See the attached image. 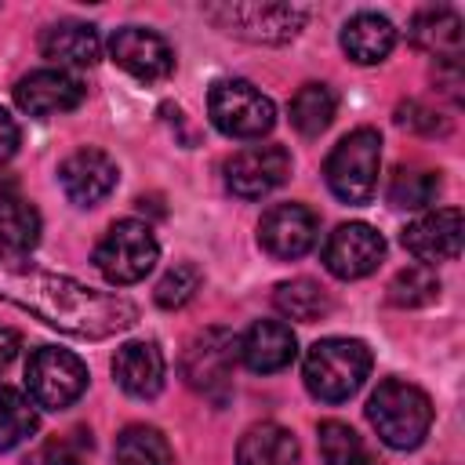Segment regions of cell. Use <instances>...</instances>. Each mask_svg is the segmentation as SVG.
Returning a JSON list of instances; mask_svg holds the SVG:
<instances>
[{
  "mask_svg": "<svg viewBox=\"0 0 465 465\" xmlns=\"http://www.w3.org/2000/svg\"><path fill=\"white\" fill-rule=\"evenodd\" d=\"M0 298L15 302L36 320L76 338H109L138 320V309L124 294L94 291L69 276H54L4 258H0Z\"/></svg>",
  "mask_w": 465,
  "mask_h": 465,
  "instance_id": "1",
  "label": "cell"
},
{
  "mask_svg": "<svg viewBox=\"0 0 465 465\" xmlns=\"http://www.w3.org/2000/svg\"><path fill=\"white\" fill-rule=\"evenodd\" d=\"M367 418L374 425V432L396 447V450H414L425 436H429V425H432V403L429 396L403 381V378H385L371 400H367Z\"/></svg>",
  "mask_w": 465,
  "mask_h": 465,
  "instance_id": "2",
  "label": "cell"
},
{
  "mask_svg": "<svg viewBox=\"0 0 465 465\" xmlns=\"http://www.w3.org/2000/svg\"><path fill=\"white\" fill-rule=\"evenodd\" d=\"M371 374V349L360 338H323L309 349L302 378L305 389L323 403L349 400Z\"/></svg>",
  "mask_w": 465,
  "mask_h": 465,
  "instance_id": "3",
  "label": "cell"
},
{
  "mask_svg": "<svg viewBox=\"0 0 465 465\" xmlns=\"http://www.w3.org/2000/svg\"><path fill=\"white\" fill-rule=\"evenodd\" d=\"M378 163H381V134L374 127H356L331 149L323 163V178L338 200L367 203L378 189Z\"/></svg>",
  "mask_w": 465,
  "mask_h": 465,
  "instance_id": "4",
  "label": "cell"
},
{
  "mask_svg": "<svg viewBox=\"0 0 465 465\" xmlns=\"http://www.w3.org/2000/svg\"><path fill=\"white\" fill-rule=\"evenodd\" d=\"M203 15L222 33L251 44H287L309 18V11L294 4H207Z\"/></svg>",
  "mask_w": 465,
  "mask_h": 465,
  "instance_id": "5",
  "label": "cell"
},
{
  "mask_svg": "<svg viewBox=\"0 0 465 465\" xmlns=\"http://www.w3.org/2000/svg\"><path fill=\"white\" fill-rule=\"evenodd\" d=\"M160 258V243L153 236V229L138 218H120L109 225V232L98 240L94 247V265L98 272L116 283V287H127V283H138Z\"/></svg>",
  "mask_w": 465,
  "mask_h": 465,
  "instance_id": "6",
  "label": "cell"
},
{
  "mask_svg": "<svg viewBox=\"0 0 465 465\" xmlns=\"http://www.w3.org/2000/svg\"><path fill=\"white\" fill-rule=\"evenodd\" d=\"M236 356H240V338L229 327H207L185 345L182 378L189 389H196L211 400H225V392L232 389Z\"/></svg>",
  "mask_w": 465,
  "mask_h": 465,
  "instance_id": "7",
  "label": "cell"
},
{
  "mask_svg": "<svg viewBox=\"0 0 465 465\" xmlns=\"http://www.w3.org/2000/svg\"><path fill=\"white\" fill-rule=\"evenodd\" d=\"M25 389L36 407L65 411L87 389V367L76 352L58 345H40L25 363Z\"/></svg>",
  "mask_w": 465,
  "mask_h": 465,
  "instance_id": "8",
  "label": "cell"
},
{
  "mask_svg": "<svg viewBox=\"0 0 465 465\" xmlns=\"http://www.w3.org/2000/svg\"><path fill=\"white\" fill-rule=\"evenodd\" d=\"M211 124L229 138H262L276 124L272 102L247 80H218L207 94Z\"/></svg>",
  "mask_w": 465,
  "mask_h": 465,
  "instance_id": "9",
  "label": "cell"
},
{
  "mask_svg": "<svg viewBox=\"0 0 465 465\" xmlns=\"http://www.w3.org/2000/svg\"><path fill=\"white\" fill-rule=\"evenodd\" d=\"M385 258V240L367 222H345L338 225L323 243V265L338 280H360L371 276Z\"/></svg>",
  "mask_w": 465,
  "mask_h": 465,
  "instance_id": "10",
  "label": "cell"
},
{
  "mask_svg": "<svg viewBox=\"0 0 465 465\" xmlns=\"http://www.w3.org/2000/svg\"><path fill=\"white\" fill-rule=\"evenodd\" d=\"M320 232V218L305 203H272L258 222V243L265 254L291 262L312 251Z\"/></svg>",
  "mask_w": 465,
  "mask_h": 465,
  "instance_id": "11",
  "label": "cell"
},
{
  "mask_svg": "<svg viewBox=\"0 0 465 465\" xmlns=\"http://www.w3.org/2000/svg\"><path fill=\"white\" fill-rule=\"evenodd\" d=\"M109 54H113V62L124 73H131L134 80H145V84L167 80L174 73V51H171V44L160 33L142 29V25L116 29L113 40H109Z\"/></svg>",
  "mask_w": 465,
  "mask_h": 465,
  "instance_id": "12",
  "label": "cell"
},
{
  "mask_svg": "<svg viewBox=\"0 0 465 465\" xmlns=\"http://www.w3.org/2000/svg\"><path fill=\"white\" fill-rule=\"evenodd\" d=\"M287 174H291V153L283 145H251L225 163V182L243 200H258L272 193L276 185L287 182Z\"/></svg>",
  "mask_w": 465,
  "mask_h": 465,
  "instance_id": "13",
  "label": "cell"
},
{
  "mask_svg": "<svg viewBox=\"0 0 465 465\" xmlns=\"http://www.w3.org/2000/svg\"><path fill=\"white\" fill-rule=\"evenodd\" d=\"M116 163L109 153L102 149H76L73 156L62 160L58 167V182H62V193L76 203V207H94L98 200H105L113 189H116Z\"/></svg>",
  "mask_w": 465,
  "mask_h": 465,
  "instance_id": "14",
  "label": "cell"
},
{
  "mask_svg": "<svg viewBox=\"0 0 465 465\" xmlns=\"http://www.w3.org/2000/svg\"><path fill=\"white\" fill-rule=\"evenodd\" d=\"M15 102L29 116L69 113L84 102V84L65 69H36L15 84Z\"/></svg>",
  "mask_w": 465,
  "mask_h": 465,
  "instance_id": "15",
  "label": "cell"
},
{
  "mask_svg": "<svg viewBox=\"0 0 465 465\" xmlns=\"http://www.w3.org/2000/svg\"><path fill=\"white\" fill-rule=\"evenodd\" d=\"M403 247L418 262H450L461 254V211L440 207L403 229Z\"/></svg>",
  "mask_w": 465,
  "mask_h": 465,
  "instance_id": "16",
  "label": "cell"
},
{
  "mask_svg": "<svg viewBox=\"0 0 465 465\" xmlns=\"http://www.w3.org/2000/svg\"><path fill=\"white\" fill-rule=\"evenodd\" d=\"M116 385L134 400H153L163 389V352L156 341H127L113 356Z\"/></svg>",
  "mask_w": 465,
  "mask_h": 465,
  "instance_id": "17",
  "label": "cell"
},
{
  "mask_svg": "<svg viewBox=\"0 0 465 465\" xmlns=\"http://www.w3.org/2000/svg\"><path fill=\"white\" fill-rule=\"evenodd\" d=\"M298 352L294 331L283 320H258L243 338H240V360L254 374H272L283 371Z\"/></svg>",
  "mask_w": 465,
  "mask_h": 465,
  "instance_id": "18",
  "label": "cell"
},
{
  "mask_svg": "<svg viewBox=\"0 0 465 465\" xmlns=\"http://www.w3.org/2000/svg\"><path fill=\"white\" fill-rule=\"evenodd\" d=\"M411 44L425 54H436L440 62H458L461 58V18L450 7H425L411 18Z\"/></svg>",
  "mask_w": 465,
  "mask_h": 465,
  "instance_id": "19",
  "label": "cell"
},
{
  "mask_svg": "<svg viewBox=\"0 0 465 465\" xmlns=\"http://www.w3.org/2000/svg\"><path fill=\"white\" fill-rule=\"evenodd\" d=\"M396 47V29L385 15L374 11H360L345 22L341 29V51L360 62V65H378L389 58V51Z\"/></svg>",
  "mask_w": 465,
  "mask_h": 465,
  "instance_id": "20",
  "label": "cell"
},
{
  "mask_svg": "<svg viewBox=\"0 0 465 465\" xmlns=\"http://www.w3.org/2000/svg\"><path fill=\"white\" fill-rule=\"evenodd\" d=\"M40 51H44V58H51L58 65L84 69L102 58V40H98L94 25H87V22H54L51 29H44Z\"/></svg>",
  "mask_w": 465,
  "mask_h": 465,
  "instance_id": "21",
  "label": "cell"
},
{
  "mask_svg": "<svg viewBox=\"0 0 465 465\" xmlns=\"http://www.w3.org/2000/svg\"><path fill=\"white\" fill-rule=\"evenodd\" d=\"M298 440L276 421L251 425L236 443V465H294Z\"/></svg>",
  "mask_w": 465,
  "mask_h": 465,
  "instance_id": "22",
  "label": "cell"
},
{
  "mask_svg": "<svg viewBox=\"0 0 465 465\" xmlns=\"http://www.w3.org/2000/svg\"><path fill=\"white\" fill-rule=\"evenodd\" d=\"M40 240V214L22 196H0V258L22 262Z\"/></svg>",
  "mask_w": 465,
  "mask_h": 465,
  "instance_id": "23",
  "label": "cell"
},
{
  "mask_svg": "<svg viewBox=\"0 0 465 465\" xmlns=\"http://www.w3.org/2000/svg\"><path fill=\"white\" fill-rule=\"evenodd\" d=\"M272 302H276V309H280L283 316L302 320V323H316V320H323V316L331 312V294H327L316 280H305V276L276 283Z\"/></svg>",
  "mask_w": 465,
  "mask_h": 465,
  "instance_id": "24",
  "label": "cell"
},
{
  "mask_svg": "<svg viewBox=\"0 0 465 465\" xmlns=\"http://www.w3.org/2000/svg\"><path fill=\"white\" fill-rule=\"evenodd\" d=\"M334 105L338 102H334V91L327 84L298 87L294 98H291V124H294V131L305 134V138L323 134L331 127V120H334Z\"/></svg>",
  "mask_w": 465,
  "mask_h": 465,
  "instance_id": "25",
  "label": "cell"
},
{
  "mask_svg": "<svg viewBox=\"0 0 465 465\" xmlns=\"http://www.w3.org/2000/svg\"><path fill=\"white\" fill-rule=\"evenodd\" d=\"M116 465H171V443L153 425H127L116 436Z\"/></svg>",
  "mask_w": 465,
  "mask_h": 465,
  "instance_id": "26",
  "label": "cell"
},
{
  "mask_svg": "<svg viewBox=\"0 0 465 465\" xmlns=\"http://www.w3.org/2000/svg\"><path fill=\"white\" fill-rule=\"evenodd\" d=\"M443 182L436 171H425V167H400L389 182V203L392 207H403V211H421L429 203H436Z\"/></svg>",
  "mask_w": 465,
  "mask_h": 465,
  "instance_id": "27",
  "label": "cell"
},
{
  "mask_svg": "<svg viewBox=\"0 0 465 465\" xmlns=\"http://www.w3.org/2000/svg\"><path fill=\"white\" fill-rule=\"evenodd\" d=\"M320 454H323V465H378L371 447L345 421H323L320 425Z\"/></svg>",
  "mask_w": 465,
  "mask_h": 465,
  "instance_id": "28",
  "label": "cell"
},
{
  "mask_svg": "<svg viewBox=\"0 0 465 465\" xmlns=\"http://www.w3.org/2000/svg\"><path fill=\"white\" fill-rule=\"evenodd\" d=\"M33 432H36V411H33V403L18 389L0 385V450L18 447Z\"/></svg>",
  "mask_w": 465,
  "mask_h": 465,
  "instance_id": "29",
  "label": "cell"
},
{
  "mask_svg": "<svg viewBox=\"0 0 465 465\" xmlns=\"http://www.w3.org/2000/svg\"><path fill=\"white\" fill-rule=\"evenodd\" d=\"M440 298V276L429 265H407L389 283V302L400 309H418Z\"/></svg>",
  "mask_w": 465,
  "mask_h": 465,
  "instance_id": "30",
  "label": "cell"
},
{
  "mask_svg": "<svg viewBox=\"0 0 465 465\" xmlns=\"http://www.w3.org/2000/svg\"><path fill=\"white\" fill-rule=\"evenodd\" d=\"M200 280H203V272H200L193 262H178L174 269L163 272V280L156 283L153 298H156L160 309H182V305L200 291Z\"/></svg>",
  "mask_w": 465,
  "mask_h": 465,
  "instance_id": "31",
  "label": "cell"
},
{
  "mask_svg": "<svg viewBox=\"0 0 465 465\" xmlns=\"http://www.w3.org/2000/svg\"><path fill=\"white\" fill-rule=\"evenodd\" d=\"M87 454H91V432L73 429L44 447V465H87Z\"/></svg>",
  "mask_w": 465,
  "mask_h": 465,
  "instance_id": "32",
  "label": "cell"
},
{
  "mask_svg": "<svg viewBox=\"0 0 465 465\" xmlns=\"http://www.w3.org/2000/svg\"><path fill=\"white\" fill-rule=\"evenodd\" d=\"M396 124L411 127V131H421V134H447V120L436 109L421 105V102H403L396 109Z\"/></svg>",
  "mask_w": 465,
  "mask_h": 465,
  "instance_id": "33",
  "label": "cell"
},
{
  "mask_svg": "<svg viewBox=\"0 0 465 465\" xmlns=\"http://www.w3.org/2000/svg\"><path fill=\"white\" fill-rule=\"evenodd\" d=\"M15 149H18V124L11 120L7 109H0V167L15 156Z\"/></svg>",
  "mask_w": 465,
  "mask_h": 465,
  "instance_id": "34",
  "label": "cell"
},
{
  "mask_svg": "<svg viewBox=\"0 0 465 465\" xmlns=\"http://www.w3.org/2000/svg\"><path fill=\"white\" fill-rule=\"evenodd\" d=\"M18 349H22V338H18V331L0 323V371H7V363L18 356Z\"/></svg>",
  "mask_w": 465,
  "mask_h": 465,
  "instance_id": "35",
  "label": "cell"
}]
</instances>
